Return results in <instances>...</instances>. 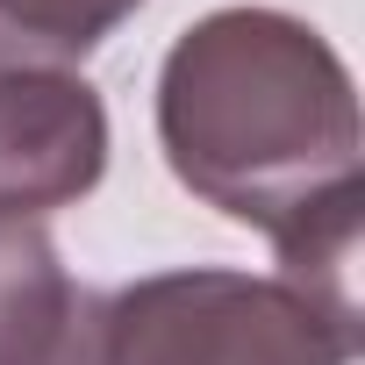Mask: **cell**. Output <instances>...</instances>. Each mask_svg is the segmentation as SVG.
I'll return each instance as SVG.
<instances>
[{"mask_svg": "<svg viewBox=\"0 0 365 365\" xmlns=\"http://www.w3.org/2000/svg\"><path fill=\"white\" fill-rule=\"evenodd\" d=\"M108 108L72 72H0V208L51 215L101 187Z\"/></svg>", "mask_w": 365, "mask_h": 365, "instance_id": "cell-3", "label": "cell"}, {"mask_svg": "<svg viewBox=\"0 0 365 365\" xmlns=\"http://www.w3.org/2000/svg\"><path fill=\"white\" fill-rule=\"evenodd\" d=\"M108 301L86 294L36 215L0 208V365H101Z\"/></svg>", "mask_w": 365, "mask_h": 365, "instance_id": "cell-4", "label": "cell"}, {"mask_svg": "<svg viewBox=\"0 0 365 365\" xmlns=\"http://www.w3.org/2000/svg\"><path fill=\"white\" fill-rule=\"evenodd\" d=\"M358 315L294 279L258 272H158L108 294L101 365H351Z\"/></svg>", "mask_w": 365, "mask_h": 365, "instance_id": "cell-2", "label": "cell"}, {"mask_svg": "<svg viewBox=\"0 0 365 365\" xmlns=\"http://www.w3.org/2000/svg\"><path fill=\"white\" fill-rule=\"evenodd\" d=\"M136 8L143 0H0V72H65Z\"/></svg>", "mask_w": 365, "mask_h": 365, "instance_id": "cell-5", "label": "cell"}, {"mask_svg": "<svg viewBox=\"0 0 365 365\" xmlns=\"http://www.w3.org/2000/svg\"><path fill=\"white\" fill-rule=\"evenodd\" d=\"M158 143L187 194L272 237L279 279L358 315V93L308 22L279 8L201 15L165 51Z\"/></svg>", "mask_w": 365, "mask_h": 365, "instance_id": "cell-1", "label": "cell"}]
</instances>
